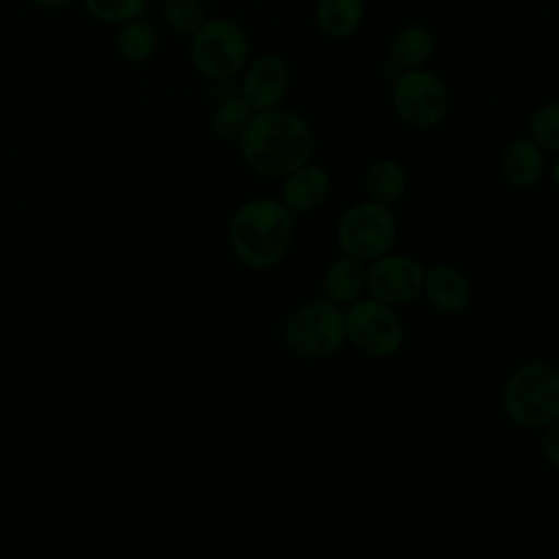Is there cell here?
Masks as SVG:
<instances>
[{
	"mask_svg": "<svg viewBox=\"0 0 559 559\" xmlns=\"http://www.w3.org/2000/svg\"><path fill=\"white\" fill-rule=\"evenodd\" d=\"M238 140L242 159L262 177H286L310 162L317 146L310 122L282 107L253 111Z\"/></svg>",
	"mask_w": 559,
	"mask_h": 559,
	"instance_id": "cell-1",
	"label": "cell"
},
{
	"mask_svg": "<svg viewBox=\"0 0 559 559\" xmlns=\"http://www.w3.org/2000/svg\"><path fill=\"white\" fill-rule=\"evenodd\" d=\"M293 212L271 197L249 199L231 216L229 242L236 258L253 269L269 271L277 266L290 247Z\"/></svg>",
	"mask_w": 559,
	"mask_h": 559,
	"instance_id": "cell-2",
	"label": "cell"
},
{
	"mask_svg": "<svg viewBox=\"0 0 559 559\" xmlns=\"http://www.w3.org/2000/svg\"><path fill=\"white\" fill-rule=\"evenodd\" d=\"M502 408L526 430H542L559 419V367L548 360L515 367L502 386Z\"/></svg>",
	"mask_w": 559,
	"mask_h": 559,
	"instance_id": "cell-3",
	"label": "cell"
},
{
	"mask_svg": "<svg viewBox=\"0 0 559 559\" xmlns=\"http://www.w3.org/2000/svg\"><path fill=\"white\" fill-rule=\"evenodd\" d=\"M282 341L304 358L336 354L347 341L343 306L325 297L299 304L282 325Z\"/></svg>",
	"mask_w": 559,
	"mask_h": 559,
	"instance_id": "cell-4",
	"label": "cell"
},
{
	"mask_svg": "<svg viewBox=\"0 0 559 559\" xmlns=\"http://www.w3.org/2000/svg\"><path fill=\"white\" fill-rule=\"evenodd\" d=\"M249 35L229 17H207L190 35V61L210 81L236 76L249 63Z\"/></svg>",
	"mask_w": 559,
	"mask_h": 559,
	"instance_id": "cell-5",
	"label": "cell"
},
{
	"mask_svg": "<svg viewBox=\"0 0 559 559\" xmlns=\"http://www.w3.org/2000/svg\"><path fill=\"white\" fill-rule=\"evenodd\" d=\"M397 238V218L389 205L371 199L349 205L336 223V245L341 253L371 262L391 251Z\"/></svg>",
	"mask_w": 559,
	"mask_h": 559,
	"instance_id": "cell-6",
	"label": "cell"
},
{
	"mask_svg": "<svg viewBox=\"0 0 559 559\" xmlns=\"http://www.w3.org/2000/svg\"><path fill=\"white\" fill-rule=\"evenodd\" d=\"M391 103L397 118L413 129L437 127L450 107L445 83L432 70H400L391 83Z\"/></svg>",
	"mask_w": 559,
	"mask_h": 559,
	"instance_id": "cell-7",
	"label": "cell"
},
{
	"mask_svg": "<svg viewBox=\"0 0 559 559\" xmlns=\"http://www.w3.org/2000/svg\"><path fill=\"white\" fill-rule=\"evenodd\" d=\"M345 334L354 347L373 358L395 356L404 345V328L395 308L371 295L349 304Z\"/></svg>",
	"mask_w": 559,
	"mask_h": 559,
	"instance_id": "cell-8",
	"label": "cell"
},
{
	"mask_svg": "<svg viewBox=\"0 0 559 559\" xmlns=\"http://www.w3.org/2000/svg\"><path fill=\"white\" fill-rule=\"evenodd\" d=\"M426 269L411 255L382 253L367 266V293L393 308L417 301L424 293Z\"/></svg>",
	"mask_w": 559,
	"mask_h": 559,
	"instance_id": "cell-9",
	"label": "cell"
},
{
	"mask_svg": "<svg viewBox=\"0 0 559 559\" xmlns=\"http://www.w3.org/2000/svg\"><path fill=\"white\" fill-rule=\"evenodd\" d=\"M288 90H290V68L282 55L264 52L245 66L240 96L249 103L253 111L280 107Z\"/></svg>",
	"mask_w": 559,
	"mask_h": 559,
	"instance_id": "cell-10",
	"label": "cell"
},
{
	"mask_svg": "<svg viewBox=\"0 0 559 559\" xmlns=\"http://www.w3.org/2000/svg\"><path fill=\"white\" fill-rule=\"evenodd\" d=\"M282 190L280 201L293 212V214H308L321 207L332 190L330 173L312 162H306L304 166L295 168L286 177H282Z\"/></svg>",
	"mask_w": 559,
	"mask_h": 559,
	"instance_id": "cell-11",
	"label": "cell"
},
{
	"mask_svg": "<svg viewBox=\"0 0 559 559\" xmlns=\"http://www.w3.org/2000/svg\"><path fill=\"white\" fill-rule=\"evenodd\" d=\"M421 297H426L435 310L454 314L469 306L472 286L461 269L452 264H435L426 271Z\"/></svg>",
	"mask_w": 559,
	"mask_h": 559,
	"instance_id": "cell-12",
	"label": "cell"
},
{
	"mask_svg": "<svg viewBox=\"0 0 559 559\" xmlns=\"http://www.w3.org/2000/svg\"><path fill=\"white\" fill-rule=\"evenodd\" d=\"M544 168H546L544 148L531 135L511 140L502 151L500 170L507 183L513 188L524 190L535 186L542 179Z\"/></svg>",
	"mask_w": 559,
	"mask_h": 559,
	"instance_id": "cell-13",
	"label": "cell"
},
{
	"mask_svg": "<svg viewBox=\"0 0 559 559\" xmlns=\"http://www.w3.org/2000/svg\"><path fill=\"white\" fill-rule=\"evenodd\" d=\"M323 297L338 304L349 306L367 290V266L362 260L343 253L341 258L332 260L321 277Z\"/></svg>",
	"mask_w": 559,
	"mask_h": 559,
	"instance_id": "cell-14",
	"label": "cell"
},
{
	"mask_svg": "<svg viewBox=\"0 0 559 559\" xmlns=\"http://www.w3.org/2000/svg\"><path fill=\"white\" fill-rule=\"evenodd\" d=\"M435 35L426 24L411 22L397 28L389 41V59L400 70L424 68L435 55Z\"/></svg>",
	"mask_w": 559,
	"mask_h": 559,
	"instance_id": "cell-15",
	"label": "cell"
},
{
	"mask_svg": "<svg viewBox=\"0 0 559 559\" xmlns=\"http://www.w3.org/2000/svg\"><path fill=\"white\" fill-rule=\"evenodd\" d=\"M365 20V0H317L314 24L330 39L352 37Z\"/></svg>",
	"mask_w": 559,
	"mask_h": 559,
	"instance_id": "cell-16",
	"label": "cell"
},
{
	"mask_svg": "<svg viewBox=\"0 0 559 559\" xmlns=\"http://www.w3.org/2000/svg\"><path fill=\"white\" fill-rule=\"evenodd\" d=\"M406 186H408L406 168L400 162L389 157L373 162L365 175L367 199L389 207L404 197Z\"/></svg>",
	"mask_w": 559,
	"mask_h": 559,
	"instance_id": "cell-17",
	"label": "cell"
},
{
	"mask_svg": "<svg viewBox=\"0 0 559 559\" xmlns=\"http://www.w3.org/2000/svg\"><path fill=\"white\" fill-rule=\"evenodd\" d=\"M159 44L157 28L146 17H133L122 22L116 35V50L129 63H144L148 61Z\"/></svg>",
	"mask_w": 559,
	"mask_h": 559,
	"instance_id": "cell-18",
	"label": "cell"
},
{
	"mask_svg": "<svg viewBox=\"0 0 559 559\" xmlns=\"http://www.w3.org/2000/svg\"><path fill=\"white\" fill-rule=\"evenodd\" d=\"M251 116H253V109L249 107V103L242 96H229L216 105L210 124H212L214 135L231 140V138H240V133L249 124Z\"/></svg>",
	"mask_w": 559,
	"mask_h": 559,
	"instance_id": "cell-19",
	"label": "cell"
},
{
	"mask_svg": "<svg viewBox=\"0 0 559 559\" xmlns=\"http://www.w3.org/2000/svg\"><path fill=\"white\" fill-rule=\"evenodd\" d=\"M162 17L170 31L190 37L207 20V11L201 0H164Z\"/></svg>",
	"mask_w": 559,
	"mask_h": 559,
	"instance_id": "cell-20",
	"label": "cell"
},
{
	"mask_svg": "<svg viewBox=\"0 0 559 559\" xmlns=\"http://www.w3.org/2000/svg\"><path fill=\"white\" fill-rule=\"evenodd\" d=\"M528 135L550 153H559V98L544 103L528 118Z\"/></svg>",
	"mask_w": 559,
	"mask_h": 559,
	"instance_id": "cell-21",
	"label": "cell"
},
{
	"mask_svg": "<svg viewBox=\"0 0 559 559\" xmlns=\"http://www.w3.org/2000/svg\"><path fill=\"white\" fill-rule=\"evenodd\" d=\"M85 13L98 22L122 24L140 17L148 7V0H81Z\"/></svg>",
	"mask_w": 559,
	"mask_h": 559,
	"instance_id": "cell-22",
	"label": "cell"
},
{
	"mask_svg": "<svg viewBox=\"0 0 559 559\" xmlns=\"http://www.w3.org/2000/svg\"><path fill=\"white\" fill-rule=\"evenodd\" d=\"M539 452H542V459L546 461V465H550L552 469H559V419H555L542 428Z\"/></svg>",
	"mask_w": 559,
	"mask_h": 559,
	"instance_id": "cell-23",
	"label": "cell"
},
{
	"mask_svg": "<svg viewBox=\"0 0 559 559\" xmlns=\"http://www.w3.org/2000/svg\"><path fill=\"white\" fill-rule=\"evenodd\" d=\"M33 7L41 9V11H61L66 7H70L76 0H28Z\"/></svg>",
	"mask_w": 559,
	"mask_h": 559,
	"instance_id": "cell-24",
	"label": "cell"
},
{
	"mask_svg": "<svg viewBox=\"0 0 559 559\" xmlns=\"http://www.w3.org/2000/svg\"><path fill=\"white\" fill-rule=\"evenodd\" d=\"M550 177H552V183H555V188L559 190V153H557V157H555V162H552V168H550Z\"/></svg>",
	"mask_w": 559,
	"mask_h": 559,
	"instance_id": "cell-25",
	"label": "cell"
}]
</instances>
